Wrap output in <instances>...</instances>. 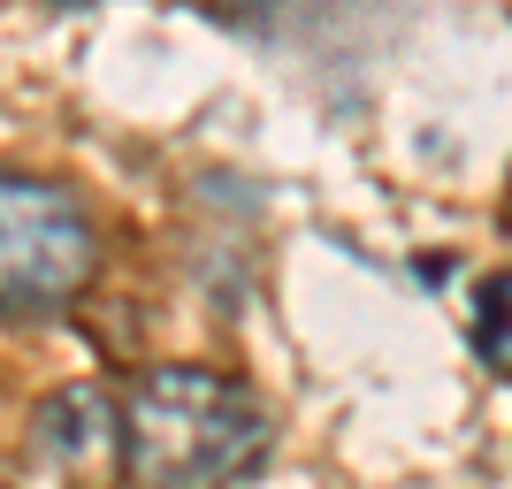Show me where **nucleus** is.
Listing matches in <instances>:
<instances>
[{"label": "nucleus", "instance_id": "5", "mask_svg": "<svg viewBox=\"0 0 512 489\" xmlns=\"http://www.w3.org/2000/svg\"><path fill=\"white\" fill-rule=\"evenodd\" d=\"M199 8H214V16H237V8H245V0H199Z\"/></svg>", "mask_w": 512, "mask_h": 489}, {"label": "nucleus", "instance_id": "1", "mask_svg": "<svg viewBox=\"0 0 512 489\" xmlns=\"http://www.w3.org/2000/svg\"><path fill=\"white\" fill-rule=\"evenodd\" d=\"M276 421L253 390L199 360L146 367L123 398V482L130 489H237L268 459Z\"/></svg>", "mask_w": 512, "mask_h": 489}, {"label": "nucleus", "instance_id": "4", "mask_svg": "<svg viewBox=\"0 0 512 489\" xmlns=\"http://www.w3.org/2000/svg\"><path fill=\"white\" fill-rule=\"evenodd\" d=\"M467 337H474V360L490 367V375H505V383H512V268H505V276H490L482 291H474Z\"/></svg>", "mask_w": 512, "mask_h": 489}, {"label": "nucleus", "instance_id": "2", "mask_svg": "<svg viewBox=\"0 0 512 489\" xmlns=\"http://www.w3.org/2000/svg\"><path fill=\"white\" fill-rule=\"evenodd\" d=\"M100 276V222L54 176L0 169V314H62Z\"/></svg>", "mask_w": 512, "mask_h": 489}, {"label": "nucleus", "instance_id": "3", "mask_svg": "<svg viewBox=\"0 0 512 489\" xmlns=\"http://www.w3.org/2000/svg\"><path fill=\"white\" fill-rule=\"evenodd\" d=\"M31 444L62 489H115L123 482V405L100 383H62L31 413Z\"/></svg>", "mask_w": 512, "mask_h": 489}]
</instances>
